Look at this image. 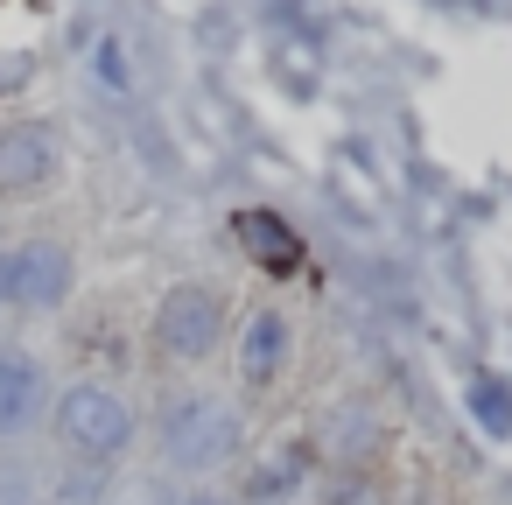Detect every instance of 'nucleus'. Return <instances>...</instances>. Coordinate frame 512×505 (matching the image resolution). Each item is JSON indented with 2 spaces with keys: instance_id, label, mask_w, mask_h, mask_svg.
<instances>
[{
  "instance_id": "obj_1",
  "label": "nucleus",
  "mask_w": 512,
  "mask_h": 505,
  "mask_svg": "<svg viewBox=\"0 0 512 505\" xmlns=\"http://www.w3.org/2000/svg\"><path fill=\"white\" fill-rule=\"evenodd\" d=\"M232 449H239V414H232V407H218V400H190V407L169 414V456H176V463L211 470V463H225Z\"/></svg>"
},
{
  "instance_id": "obj_2",
  "label": "nucleus",
  "mask_w": 512,
  "mask_h": 505,
  "mask_svg": "<svg viewBox=\"0 0 512 505\" xmlns=\"http://www.w3.org/2000/svg\"><path fill=\"white\" fill-rule=\"evenodd\" d=\"M64 435H71V449H92V456H106V449H120L127 442V407L113 400V393H99V386H78V393H64Z\"/></svg>"
},
{
  "instance_id": "obj_3",
  "label": "nucleus",
  "mask_w": 512,
  "mask_h": 505,
  "mask_svg": "<svg viewBox=\"0 0 512 505\" xmlns=\"http://www.w3.org/2000/svg\"><path fill=\"white\" fill-rule=\"evenodd\" d=\"M0 260H8V302L43 309L71 288V253L64 246H22V253H0Z\"/></svg>"
},
{
  "instance_id": "obj_4",
  "label": "nucleus",
  "mask_w": 512,
  "mask_h": 505,
  "mask_svg": "<svg viewBox=\"0 0 512 505\" xmlns=\"http://www.w3.org/2000/svg\"><path fill=\"white\" fill-rule=\"evenodd\" d=\"M211 337H218V302L204 295V288H183V295H169L162 302V344L169 351H211Z\"/></svg>"
},
{
  "instance_id": "obj_5",
  "label": "nucleus",
  "mask_w": 512,
  "mask_h": 505,
  "mask_svg": "<svg viewBox=\"0 0 512 505\" xmlns=\"http://www.w3.org/2000/svg\"><path fill=\"white\" fill-rule=\"evenodd\" d=\"M239 225V246L260 260V267H274V274H295V260H302V239L274 218V211H246V218H232Z\"/></svg>"
},
{
  "instance_id": "obj_6",
  "label": "nucleus",
  "mask_w": 512,
  "mask_h": 505,
  "mask_svg": "<svg viewBox=\"0 0 512 505\" xmlns=\"http://www.w3.org/2000/svg\"><path fill=\"white\" fill-rule=\"evenodd\" d=\"M57 162V141L43 127H15L8 141H0V190H29L43 183V169Z\"/></svg>"
},
{
  "instance_id": "obj_7",
  "label": "nucleus",
  "mask_w": 512,
  "mask_h": 505,
  "mask_svg": "<svg viewBox=\"0 0 512 505\" xmlns=\"http://www.w3.org/2000/svg\"><path fill=\"white\" fill-rule=\"evenodd\" d=\"M36 393H43L36 365H29V358H15V351H0V435L22 428V421L36 414Z\"/></svg>"
},
{
  "instance_id": "obj_8",
  "label": "nucleus",
  "mask_w": 512,
  "mask_h": 505,
  "mask_svg": "<svg viewBox=\"0 0 512 505\" xmlns=\"http://www.w3.org/2000/svg\"><path fill=\"white\" fill-rule=\"evenodd\" d=\"M274 365H281V323L260 316L246 330V379H274Z\"/></svg>"
},
{
  "instance_id": "obj_9",
  "label": "nucleus",
  "mask_w": 512,
  "mask_h": 505,
  "mask_svg": "<svg viewBox=\"0 0 512 505\" xmlns=\"http://www.w3.org/2000/svg\"><path fill=\"white\" fill-rule=\"evenodd\" d=\"M470 407H477V421H484L491 435H512V393H505L498 379H477V386H470Z\"/></svg>"
}]
</instances>
